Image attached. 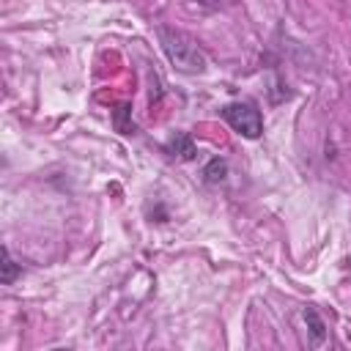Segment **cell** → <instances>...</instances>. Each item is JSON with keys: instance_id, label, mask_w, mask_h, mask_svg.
<instances>
[{"instance_id": "4", "label": "cell", "mask_w": 351, "mask_h": 351, "mask_svg": "<svg viewBox=\"0 0 351 351\" xmlns=\"http://www.w3.org/2000/svg\"><path fill=\"white\" fill-rule=\"evenodd\" d=\"M22 274V266L11 258V252H8V247H3L0 250V282L3 285H14V280Z\"/></svg>"}, {"instance_id": "3", "label": "cell", "mask_w": 351, "mask_h": 351, "mask_svg": "<svg viewBox=\"0 0 351 351\" xmlns=\"http://www.w3.org/2000/svg\"><path fill=\"white\" fill-rule=\"evenodd\" d=\"M165 151H167L173 159H181V162H189V159L197 156L195 140H192L186 132H176V134H170V140L165 143Z\"/></svg>"}, {"instance_id": "6", "label": "cell", "mask_w": 351, "mask_h": 351, "mask_svg": "<svg viewBox=\"0 0 351 351\" xmlns=\"http://www.w3.org/2000/svg\"><path fill=\"white\" fill-rule=\"evenodd\" d=\"M225 176H228V162L225 159H211L206 167H203V178L208 181V184H219V181H225Z\"/></svg>"}, {"instance_id": "1", "label": "cell", "mask_w": 351, "mask_h": 351, "mask_svg": "<svg viewBox=\"0 0 351 351\" xmlns=\"http://www.w3.org/2000/svg\"><path fill=\"white\" fill-rule=\"evenodd\" d=\"M156 36H159V44H162L167 60L178 71H184V74H203L206 71V66H208L206 52L197 47V41L192 36H186L184 30L167 27V25H159Z\"/></svg>"}, {"instance_id": "2", "label": "cell", "mask_w": 351, "mask_h": 351, "mask_svg": "<svg viewBox=\"0 0 351 351\" xmlns=\"http://www.w3.org/2000/svg\"><path fill=\"white\" fill-rule=\"evenodd\" d=\"M222 118L247 140H258L263 134V115L252 101H230L222 107Z\"/></svg>"}, {"instance_id": "5", "label": "cell", "mask_w": 351, "mask_h": 351, "mask_svg": "<svg viewBox=\"0 0 351 351\" xmlns=\"http://www.w3.org/2000/svg\"><path fill=\"white\" fill-rule=\"evenodd\" d=\"M304 324L310 329V337H313V346H321L324 337H326V326L321 321V315L315 313V307H304Z\"/></svg>"}]
</instances>
